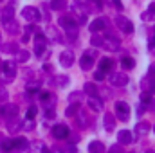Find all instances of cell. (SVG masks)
<instances>
[{
  "label": "cell",
  "mask_w": 155,
  "mask_h": 153,
  "mask_svg": "<svg viewBox=\"0 0 155 153\" xmlns=\"http://www.w3.org/2000/svg\"><path fill=\"white\" fill-rule=\"evenodd\" d=\"M22 16L27 20V22H31V24H36V22H40V11L36 9V7H33V5H25L24 9H22Z\"/></svg>",
  "instance_id": "1"
},
{
  "label": "cell",
  "mask_w": 155,
  "mask_h": 153,
  "mask_svg": "<svg viewBox=\"0 0 155 153\" xmlns=\"http://www.w3.org/2000/svg\"><path fill=\"white\" fill-rule=\"evenodd\" d=\"M116 115H117V119L123 121V122L130 121V106L124 101H117L116 103Z\"/></svg>",
  "instance_id": "2"
},
{
  "label": "cell",
  "mask_w": 155,
  "mask_h": 153,
  "mask_svg": "<svg viewBox=\"0 0 155 153\" xmlns=\"http://www.w3.org/2000/svg\"><path fill=\"white\" fill-rule=\"evenodd\" d=\"M2 70H4V76H5V83H11L16 76V63L15 61H5V63H2Z\"/></svg>",
  "instance_id": "3"
},
{
  "label": "cell",
  "mask_w": 155,
  "mask_h": 153,
  "mask_svg": "<svg viewBox=\"0 0 155 153\" xmlns=\"http://www.w3.org/2000/svg\"><path fill=\"white\" fill-rule=\"evenodd\" d=\"M45 47H47V38L38 33L35 36V54H36V58H41L45 54Z\"/></svg>",
  "instance_id": "4"
},
{
  "label": "cell",
  "mask_w": 155,
  "mask_h": 153,
  "mask_svg": "<svg viewBox=\"0 0 155 153\" xmlns=\"http://www.w3.org/2000/svg\"><path fill=\"white\" fill-rule=\"evenodd\" d=\"M0 115L5 117V119H11V117H16L18 115V106L13 105V103H5L0 106Z\"/></svg>",
  "instance_id": "5"
},
{
  "label": "cell",
  "mask_w": 155,
  "mask_h": 153,
  "mask_svg": "<svg viewBox=\"0 0 155 153\" xmlns=\"http://www.w3.org/2000/svg\"><path fill=\"white\" fill-rule=\"evenodd\" d=\"M116 25L123 31V33H126V34H130L132 31H134V25H132V22L128 20V18H124V16H116Z\"/></svg>",
  "instance_id": "6"
},
{
  "label": "cell",
  "mask_w": 155,
  "mask_h": 153,
  "mask_svg": "<svg viewBox=\"0 0 155 153\" xmlns=\"http://www.w3.org/2000/svg\"><path fill=\"white\" fill-rule=\"evenodd\" d=\"M15 0H11L9 2V5L2 11V15H0V18H2V24H7V22H11V20H15Z\"/></svg>",
  "instance_id": "7"
},
{
  "label": "cell",
  "mask_w": 155,
  "mask_h": 153,
  "mask_svg": "<svg viewBox=\"0 0 155 153\" xmlns=\"http://www.w3.org/2000/svg\"><path fill=\"white\" fill-rule=\"evenodd\" d=\"M110 83H112L114 86H126V85H128V76H126L124 72H112Z\"/></svg>",
  "instance_id": "8"
},
{
  "label": "cell",
  "mask_w": 155,
  "mask_h": 153,
  "mask_svg": "<svg viewBox=\"0 0 155 153\" xmlns=\"http://www.w3.org/2000/svg\"><path fill=\"white\" fill-rule=\"evenodd\" d=\"M79 65H81V69H83V70H90V69H92V65H94V52H92V50H87V52L81 56Z\"/></svg>",
  "instance_id": "9"
},
{
  "label": "cell",
  "mask_w": 155,
  "mask_h": 153,
  "mask_svg": "<svg viewBox=\"0 0 155 153\" xmlns=\"http://www.w3.org/2000/svg\"><path fill=\"white\" fill-rule=\"evenodd\" d=\"M60 25L65 29V31H71V29H78V22L71 16V15H63L60 18Z\"/></svg>",
  "instance_id": "10"
},
{
  "label": "cell",
  "mask_w": 155,
  "mask_h": 153,
  "mask_svg": "<svg viewBox=\"0 0 155 153\" xmlns=\"http://www.w3.org/2000/svg\"><path fill=\"white\" fill-rule=\"evenodd\" d=\"M69 133H71V130H69V126H65V124H56V126L52 128V135H54L56 139H67Z\"/></svg>",
  "instance_id": "11"
},
{
  "label": "cell",
  "mask_w": 155,
  "mask_h": 153,
  "mask_svg": "<svg viewBox=\"0 0 155 153\" xmlns=\"http://www.w3.org/2000/svg\"><path fill=\"white\" fill-rule=\"evenodd\" d=\"M60 63H61V67H71L74 63V52L72 50H63L60 54Z\"/></svg>",
  "instance_id": "12"
},
{
  "label": "cell",
  "mask_w": 155,
  "mask_h": 153,
  "mask_svg": "<svg viewBox=\"0 0 155 153\" xmlns=\"http://www.w3.org/2000/svg\"><path fill=\"white\" fill-rule=\"evenodd\" d=\"M88 108L92 112H101L103 110V101L97 97V96H90L88 97Z\"/></svg>",
  "instance_id": "13"
},
{
  "label": "cell",
  "mask_w": 155,
  "mask_h": 153,
  "mask_svg": "<svg viewBox=\"0 0 155 153\" xmlns=\"http://www.w3.org/2000/svg\"><path fill=\"white\" fill-rule=\"evenodd\" d=\"M150 133V122H139L135 124V135L137 137H144Z\"/></svg>",
  "instance_id": "14"
},
{
  "label": "cell",
  "mask_w": 155,
  "mask_h": 153,
  "mask_svg": "<svg viewBox=\"0 0 155 153\" xmlns=\"http://www.w3.org/2000/svg\"><path fill=\"white\" fill-rule=\"evenodd\" d=\"M107 27V20L105 18H96V20H92V24H90V31L92 33H97V31H101V29H105Z\"/></svg>",
  "instance_id": "15"
},
{
  "label": "cell",
  "mask_w": 155,
  "mask_h": 153,
  "mask_svg": "<svg viewBox=\"0 0 155 153\" xmlns=\"http://www.w3.org/2000/svg\"><path fill=\"white\" fill-rule=\"evenodd\" d=\"M134 135H132V132H128V130H121L119 132V135H117V139H119V144H130L134 139H132Z\"/></svg>",
  "instance_id": "16"
},
{
  "label": "cell",
  "mask_w": 155,
  "mask_h": 153,
  "mask_svg": "<svg viewBox=\"0 0 155 153\" xmlns=\"http://www.w3.org/2000/svg\"><path fill=\"white\" fill-rule=\"evenodd\" d=\"M101 47H107L108 50H114V52H116L117 49H119V40L114 38V36H110V38L103 40V45H101Z\"/></svg>",
  "instance_id": "17"
},
{
  "label": "cell",
  "mask_w": 155,
  "mask_h": 153,
  "mask_svg": "<svg viewBox=\"0 0 155 153\" xmlns=\"http://www.w3.org/2000/svg\"><path fill=\"white\" fill-rule=\"evenodd\" d=\"M103 122H105V130H107V132H114V128H116V117H114V115L107 112Z\"/></svg>",
  "instance_id": "18"
},
{
  "label": "cell",
  "mask_w": 155,
  "mask_h": 153,
  "mask_svg": "<svg viewBox=\"0 0 155 153\" xmlns=\"http://www.w3.org/2000/svg\"><path fill=\"white\" fill-rule=\"evenodd\" d=\"M112 67H114V61L110 60V58H101V61H99V70L101 72H110L112 70Z\"/></svg>",
  "instance_id": "19"
},
{
  "label": "cell",
  "mask_w": 155,
  "mask_h": 153,
  "mask_svg": "<svg viewBox=\"0 0 155 153\" xmlns=\"http://www.w3.org/2000/svg\"><path fill=\"white\" fill-rule=\"evenodd\" d=\"M7 121H9V124H7V130H9L11 133L18 132V130L22 128V121H20L18 117H11V119H7Z\"/></svg>",
  "instance_id": "20"
},
{
  "label": "cell",
  "mask_w": 155,
  "mask_h": 153,
  "mask_svg": "<svg viewBox=\"0 0 155 153\" xmlns=\"http://www.w3.org/2000/svg\"><path fill=\"white\" fill-rule=\"evenodd\" d=\"M40 97H41V101H43V105H45L47 108H49V106L52 108V106L56 105V97H54L52 94H49V92H43V94H41Z\"/></svg>",
  "instance_id": "21"
},
{
  "label": "cell",
  "mask_w": 155,
  "mask_h": 153,
  "mask_svg": "<svg viewBox=\"0 0 155 153\" xmlns=\"http://www.w3.org/2000/svg\"><path fill=\"white\" fill-rule=\"evenodd\" d=\"M78 124H79V128H87L90 122H88V115H87V112L85 110H78Z\"/></svg>",
  "instance_id": "22"
},
{
  "label": "cell",
  "mask_w": 155,
  "mask_h": 153,
  "mask_svg": "<svg viewBox=\"0 0 155 153\" xmlns=\"http://www.w3.org/2000/svg\"><path fill=\"white\" fill-rule=\"evenodd\" d=\"M4 27H5V31H7L9 34H18V33H20V24H16L15 20L4 24Z\"/></svg>",
  "instance_id": "23"
},
{
  "label": "cell",
  "mask_w": 155,
  "mask_h": 153,
  "mask_svg": "<svg viewBox=\"0 0 155 153\" xmlns=\"http://www.w3.org/2000/svg\"><path fill=\"white\" fill-rule=\"evenodd\" d=\"M88 151L90 153H105V146H103V142L94 141V142L88 144Z\"/></svg>",
  "instance_id": "24"
},
{
  "label": "cell",
  "mask_w": 155,
  "mask_h": 153,
  "mask_svg": "<svg viewBox=\"0 0 155 153\" xmlns=\"http://www.w3.org/2000/svg\"><path fill=\"white\" fill-rule=\"evenodd\" d=\"M141 86H143V90H144V92H148V90H153V86H155L153 77H152V76L144 77V79L141 81Z\"/></svg>",
  "instance_id": "25"
},
{
  "label": "cell",
  "mask_w": 155,
  "mask_h": 153,
  "mask_svg": "<svg viewBox=\"0 0 155 153\" xmlns=\"http://www.w3.org/2000/svg\"><path fill=\"white\" fill-rule=\"evenodd\" d=\"M13 148H16V150H25V148H27V141H25L24 137L13 139Z\"/></svg>",
  "instance_id": "26"
},
{
  "label": "cell",
  "mask_w": 155,
  "mask_h": 153,
  "mask_svg": "<svg viewBox=\"0 0 155 153\" xmlns=\"http://www.w3.org/2000/svg\"><path fill=\"white\" fill-rule=\"evenodd\" d=\"M25 88H27V92H29V94H33V92H38L40 88H41V81H29Z\"/></svg>",
  "instance_id": "27"
},
{
  "label": "cell",
  "mask_w": 155,
  "mask_h": 153,
  "mask_svg": "<svg viewBox=\"0 0 155 153\" xmlns=\"http://www.w3.org/2000/svg\"><path fill=\"white\" fill-rule=\"evenodd\" d=\"M83 90H85V94H88V96H97V86H96L94 83H90V81L85 83V88H83Z\"/></svg>",
  "instance_id": "28"
},
{
  "label": "cell",
  "mask_w": 155,
  "mask_h": 153,
  "mask_svg": "<svg viewBox=\"0 0 155 153\" xmlns=\"http://www.w3.org/2000/svg\"><path fill=\"white\" fill-rule=\"evenodd\" d=\"M0 148H2V151H13V139H4L2 142H0Z\"/></svg>",
  "instance_id": "29"
},
{
  "label": "cell",
  "mask_w": 155,
  "mask_h": 153,
  "mask_svg": "<svg viewBox=\"0 0 155 153\" xmlns=\"http://www.w3.org/2000/svg\"><path fill=\"white\" fill-rule=\"evenodd\" d=\"M2 50H4V52H13V54H16V52H18V45H16V43H4V45H2Z\"/></svg>",
  "instance_id": "30"
},
{
  "label": "cell",
  "mask_w": 155,
  "mask_h": 153,
  "mask_svg": "<svg viewBox=\"0 0 155 153\" xmlns=\"http://www.w3.org/2000/svg\"><path fill=\"white\" fill-rule=\"evenodd\" d=\"M29 58H31L29 50H18V52H16V60H18L20 63H25V61H27Z\"/></svg>",
  "instance_id": "31"
},
{
  "label": "cell",
  "mask_w": 155,
  "mask_h": 153,
  "mask_svg": "<svg viewBox=\"0 0 155 153\" xmlns=\"http://www.w3.org/2000/svg\"><path fill=\"white\" fill-rule=\"evenodd\" d=\"M65 4H67V0H51V7L52 9H63L65 7Z\"/></svg>",
  "instance_id": "32"
},
{
  "label": "cell",
  "mask_w": 155,
  "mask_h": 153,
  "mask_svg": "<svg viewBox=\"0 0 155 153\" xmlns=\"http://www.w3.org/2000/svg\"><path fill=\"white\" fill-rule=\"evenodd\" d=\"M103 36H99V34H94L92 38H90V43H92V47H101L103 45Z\"/></svg>",
  "instance_id": "33"
},
{
  "label": "cell",
  "mask_w": 155,
  "mask_h": 153,
  "mask_svg": "<svg viewBox=\"0 0 155 153\" xmlns=\"http://www.w3.org/2000/svg\"><path fill=\"white\" fill-rule=\"evenodd\" d=\"M121 63H123V67H124V69H134V67H135V61H134L132 58H128V56H126V58H123V60H121Z\"/></svg>",
  "instance_id": "34"
},
{
  "label": "cell",
  "mask_w": 155,
  "mask_h": 153,
  "mask_svg": "<svg viewBox=\"0 0 155 153\" xmlns=\"http://www.w3.org/2000/svg\"><path fill=\"white\" fill-rule=\"evenodd\" d=\"M36 114H38V108H36V106H29V108H27V114H25L27 121H33V119L36 117Z\"/></svg>",
  "instance_id": "35"
},
{
  "label": "cell",
  "mask_w": 155,
  "mask_h": 153,
  "mask_svg": "<svg viewBox=\"0 0 155 153\" xmlns=\"http://www.w3.org/2000/svg\"><path fill=\"white\" fill-rule=\"evenodd\" d=\"M78 110H79V105H76V103H71V106L67 108V112H65V114L69 115V117H72V115L78 114Z\"/></svg>",
  "instance_id": "36"
},
{
  "label": "cell",
  "mask_w": 155,
  "mask_h": 153,
  "mask_svg": "<svg viewBox=\"0 0 155 153\" xmlns=\"http://www.w3.org/2000/svg\"><path fill=\"white\" fill-rule=\"evenodd\" d=\"M56 81H58V86H67L71 79H69V76H58Z\"/></svg>",
  "instance_id": "37"
},
{
  "label": "cell",
  "mask_w": 155,
  "mask_h": 153,
  "mask_svg": "<svg viewBox=\"0 0 155 153\" xmlns=\"http://www.w3.org/2000/svg\"><path fill=\"white\" fill-rule=\"evenodd\" d=\"M141 103H143V105H150V103H152V96H150V92H143V96H141Z\"/></svg>",
  "instance_id": "38"
},
{
  "label": "cell",
  "mask_w": 155,
  "mask_h": 153,
  "mask_svg": "<svg viewBox=\"0 0 155 153\" xmlns=\"http://www.w3.org/2000/svg\"><path fill=\"white\" fill-rule=\"evenodd\" d=\"M69 101H71V103H79V101H81V92H72V94H71V97H69Z\"/></svg>",
  "instance_id": "39"
},
{
  "label": "cell",
  "mask_w": 155,
  "mask_h": 153,
  "mask_svg": "<svg viewBox=\"0 0 155 153\" xmlns=\"http://www.w3.org/2000/svg\"><path fill=\"white\" fill-rule=\"evenodd\" d=\"M7 97H9L7 90H5L4 86H0V101H2V103H5V101H7Z\"/></svg>",
  "instance_id": "40"
},
{
  "label": "cell",
  "mask_w": 155,
  "mask_h": 153,
  "mask_svg": "<svg viewBox=\"0 0 155 153\" xmlns=\"http://www.w3.org/2000/svg\"><path fill=\"white\" fill-rule=\"evenodd\" d=\"M94 77H96V81H101V79H105V77H107V74H105V72H101V70H96Z\"/></svg>",
  "instance_id": "41"
},
{
  "label": "cell",
  "mask_w": 155,
  "mask_h": 153,
  "mask_svg": "<svg viewBox=\"0 0 155 153\" xmlns=\"http://www.w3.org/2000/svg\"><path fill=\"white\" fill-rule=\"evenodd\" d=\"M146 106H148V105H143V103H141V105H139V108H137V115L144 114V112H146Z\"/></svg>",
  "instance_id": "42"
},
{
  "label": "cell",
  "mask_w": 155,
  "mask_h": 153,
  "mask_svg": "<svg viewBox=\"0 0 155 153\" xmlns=\"http://www.w3.org/2000/svg\"><path fill=\"white\" fill-rule=\"evenodd\" d=\"M108 153H123L121 151V148H119V144H114L110 150H108Z\"/></svg>",
  "instance_id": "43"
},
{
  "label": "cell",
  "mask_w": 155,
  "mask_h": 153,
  "mask_svg": "<svg viewBox=\"0 0 155 153\" xmlns=\"http://www.w3.org/2000/svg\"><path fill=\"white\" fill-rule=\"evenodd\" d=\"M67 137H71V142H72V144H76L78 141H79V137H78V135H74V133H72V135H71V133H69V135H67Z\"/></svg>",
  "instance_id": "44"
},
{
  "label": "cell",
  "mask_w": 155,
  "mask_h": 153,
  "mask_svg": "<svg viewBox=\"0 0 155 153\" xmlns=\"http://www.w3.org/2000/svg\"><path fill=\"white\" fill-rule=\"evenodd\" d=\"M43 70H45V72H51V70H52V65H51V63H45V65H43Z\"/></svg>",
  "instance_id": "45"
},
{
  "label": "cell",
  "mask_w": 155,
  "mask_h": 153,
  "mask_svg": "<svg viewBox=\"0 0 155 153\" xmlns=\"http://www.w3.org/2000/svg\"><path fill=\"white\" fill-rule=\"evenodd\" d=\"M148 13H150L152 16L155 15V4H150V7H148Z\"/></svg>",
  "instance_id": "46"
},
{
  "label": "cell",
  "mask_w": 155,
  "mask_h": 153,
  "mask_svg": "<svg viewBox=\"0 0 155 153\" xmlns=\"http://www.w3.org/2000/svg\"><path fill=\"white\" fill-rule=\"evenodd\" d=\"M148 72H150V76H153V74H155V61L150 65V70H148Z\"/></svg>",
  "instance_id": "47"
},
{
  "label": "cell",
  "mask_w": 155,
  "mask_h": 153,
  "mask_svg": "<svg viewBox=\"0 0 155 153\" xmlns=\"http://www.w3.org/2000/svg\"><path fill=\"white\" fill-rule=\"evenodd\" d=\"M114 4H116L117 9H123V4H121V0H114Z\"/></svg>",
  "instance_id": "48"
},
{
  "label": "cell",
  "mask_w": 155,
  "mask_h": 153,
  "mask_svg": "<svg viewBox=\"0 0 155 153\" xmlns=\"http://www.w3.org/2000/svg\"><path fill=\"white\" fill-rule=\"evenodd\" d=\"M29 38H31V36H29V34H27V33H25V34H24V36H22V41H29Z\"/></svg>",
  "instance_id": "49"
},
{
  "label": "cell",
  "mask_w": 155,
  "mask_h": 153,
  "mask_svg": "<svg viewBox=\"0 0 155 153\" xmlns=\"http://www.w3.org/2000/svg\"><path fill=\"white\" fill-rule=\"evenodd\" d=\"M41 153H52V151H51L49 148H43V150H41Z\"/></svg>",
  "instance_id": "50"
},
{
  "label": "cell",
  "mask_w": 155,
  "mask_h": 153,
  "mask_svg": "<svg viewBox=\"0 0 155 153\" xmlns=\"http://www.w3.org/2000/svg\"><path fill=\"white\" fill-rule=\"evenodd\" d=\"M150 105H152V108L155 110V101H153V99H152V103H150Z\"/></svg>",
  "instance_id": "51"
},
{
  "label": "cell",
  "mask_w": 155,
  "mask_h": 153,
  "mask_svg": "<svg viewBox=\"0 0 155 153\" xmlns=\"http://www.w3.org/2000/svg\"><path fill=\"white\" fill-rule=\"evenodd\" d=\"M69 153H76V151H74V150H71V151H69Z\"/></svg>",
  "instance_id": "52"
},
{
  "label": "cell",
  "mask_w": 155,
  "mask_h": 153,
  "mask_svg": "<svg viewBox=\"0 0 155 153\" xmlns=\"http://www.w3.org/2000/svg\"><path fill=\"white\" fill-rule=\"evenodd\" d=\"M0 43H2V34H0Z\"/></svg>",
  "instance_id": "53"
},
{
  "label": "cell",
  "mask_w": 155,
  "mask_h": 153,
  "mask_svg": "<svg viewBox=\"0 0 155 153\" xmlns=\"http://www.w3.org/2000/svg\"><path fill=\"white\" fill-rule=\"evenodd\" d=\"M153 133H155V124H153Z\"/></svg>",
  "instance_id": "54"
},
{
  "label": "cell",
  "mask_w": 155,
  "mask_h": 153,
  "mask_svg": "<svg viewBox=\"0 0 155 153\" xmlns=\"http://www.w3.org/2000/svg\"><path fill=\"white\" fill-rule=\"evenodd\" d=\"M152 92H155V86H153V90H152Z\"/></svg>",
  "instance_id": "55"
},
{
  "label": "cell",
  "mask_w": 155,
  "mask_h": 153,
  "mask_svg": "<svg viewBox=\"0 0 155 153\" xmlns=\"http://www.w3.org/2000/svg\"><path fill=\"white\" fill-rule=\"evenodd\" d=\"M5 153H13V151H5Z\"/></svg>",
  "instance_id": "56"
},
{
  "label": "cell",
  "mask_w": 155,
  "mask_h": 153,
  "mask_svg": "<svg viewBox=\"0 0 155 153\" xmlns=\"http://www.w3.org/2000/svg\"><path fill=\"white\" fill-rule=\"evenodd\" d=\"M148 153H155V151H148Z\"/></svg>",
  "instance_id": "57"
},
{
  "label": "cell",
  "mask_w": 155,
  "mask_h": 153,
  "mask_svg": "<svg viewBox=\"0 0 155 153\" xmlns=\"http://www.w3.org/2000/svg\"><path fill=\"white\" fill-rule=\"evenodd\" d=\"M0 69H2V63H0Z\"/></svg>",
  "instance_id": "58"
},
{
  "label": "cell",
  "mask_w": 155,
  "mask_h": 153,
  "mask_svg": "<svg viewBox=\"0 0 155 153\" xmlns=\"http://www.w3.org/2000/svg\"><path fill=\"white\" fill-rule=\"evenodd\" d=\"M130 153H132V151H130Z\"/></svg>",
  "instance_id": "59"
}]
</instances>
